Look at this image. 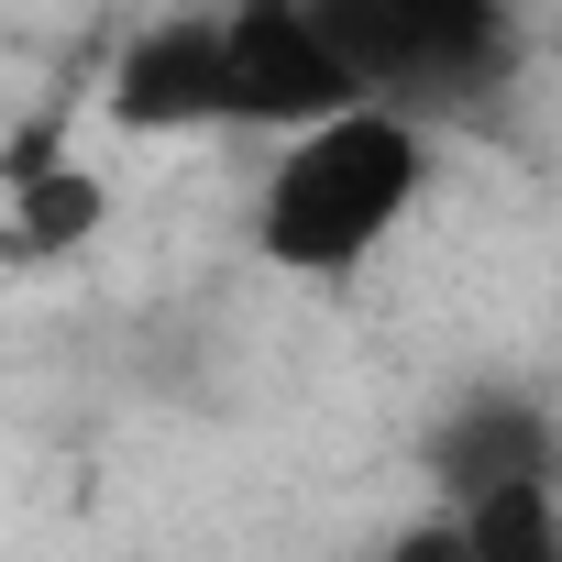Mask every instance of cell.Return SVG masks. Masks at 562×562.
Masks as SVG:
<instances>
[{"mask_svg":"<svg viewBox=\"0 0 562 562\" xmlns=\"http://www.w3.org/2000/svg\"><path fill=\"white\" fill-rule=\"evenodd\" d=\"M375 100H463L507 67V0H321Z\"/></svg>","mask_w":562,"mask_h":562,"instance_id":"3","label":"cell"},{"mask_svg":"<svg viewBox=\"0 0 562 562\" xmlns=\"http://www.w3.org/2000/svg\"><path fill=\"white\" fill-rule=\"evenodd\" d=\"M507 474H562V419L551 397L529 386H474L441 408L430 430V485L441 496H474V485H507Z\"/></svg>","mask_w":562,"mask_h":562,"instance_id":"5","label":"cell"},{"mask_svg":"<svg viewBox=\"0 0 562 562\" xmlns=\"http://www.w3.org/2000/svg\"><path fill=\"white\" fill-rule=\"evenodd\" d=\"M463 562H562V474H507L452 496Z\"/></svg>","mask_w":562,"mask_h":562,"instance_id":"7","label":"cell"},{"mask_svg":"<svg viewBox=\"0 0 562 562\" xmlns=\"http://www.w3.org/2000/svg\"><path fill=\"white\" fill-rule=\"evenodd\" d=\"M430 188V133L408 100H353L299 122L254 188V254L276 276H364Z\"/></svg>","mask_w":562,"mask_h":562,"instance_id":"1","label":"cell"},{"mask_svg":"<svg viewBox=\"0 0 562 562\" xmlns=\"http://www.w3.org/2000/svg\"><path fill=\"white\" fill-rule=\"evenodd\" d=\"M221 45H232V133H299L375 100V78L353 67L321 0H232Z\"/></svg>","mask_w":562,"mask_h":562,"instance_id":"2","label":"cell"},{"mask_svg":"<svg viewBox=\"0 0 562 562\" xmlns=\"http://www.w3.org/2000/svg\"><path fill=\"white\" fill-rule=\"evenodd\" d=\"M100 122L133 133V144L232 133V45H221V12H166V23L122 34V56L100 78Z\"/></svg>","mask_w":562,"mask_h":562,"instance_id":"4","label":"cell"},{"mask_svg":"<svg viewBox=\"0 0 562 562\" xmlns=\"http://www.w3.org/2000/svg\"><path fill=\"white\" fill-rule=\"evenodd\" d=\"M12 188V221H0V243H12V265H56V254H78L100 221H111V177L78 155H45V166H23V177H0Z\"/></svg>","mask_w":562,"mask_h":562,"instance_id":"6","label":"cell"}]
</instances>
